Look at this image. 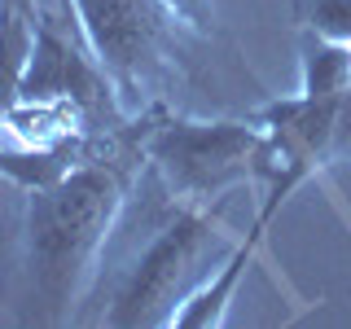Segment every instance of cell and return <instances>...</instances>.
I'll use <instances>...</instances> for the list:
<instances>
[{
	"instance_id": "6da1fadb",
	"label": "cell",
	"mask_w": 351,
	"mask_h": 329,
	"mask_svg": "<svg viewBox=\"0 0 351 329\" xmlns=\"http://www.w3.org/2000/svg\"><path fill=\"white\" fill-rule=\"evenodd\" d=\"M141 171L145 162L132 158H93L49 189L27 193V321L58 325L75 312L84 290L97 281L106 237L123 215L128 189Z\"/></svg>"
},
{
	"instance_id": "7a4b0ae2",
	"label": "cell",
	"mask_w": 351,
	"mask_h": 329,
	"mask_svg": "<svg viewBox=\"0 0 351 329\" xmlns=\"http://www.w3.org/2000/svg\"><path fill=\"white\" fill-rule=\"evenodd\" d=\"M259 123L184 119L162 101L145 106V162L180 206H219L228 189L255 180Z\"/></svg>"
},
{
	"instance_id": "3957f363",
	"label": "cell",
	"mask_w": 351,
	"mask_h": 329,
	"mask_svg": "<svg viewBox=\"0 0 351 329\" xmlns=\"http://www.w3.org/2000/svg\"><path fill=\"white\" fill-rule=\"evenodd\" d=\"M224 224L219 206H180L171 202L162 224L154 228L149 246L128 268L114 303L106 312V325L136 329V325H171V312L211 277L215 250H224Z\"/></svg>"
},
{
	"instance_id": "277c9868",
	"label": "cell",
	"mask_w": 351,
	"mask_h": 329,
	"mask_svg": "<svg viewBox=\"0 0 351 329\" xmlns=\"http://www.w3.org/2000/svg\"><path fill=\"white\" fill-rule=\"evenodd\" d=\"M75 9L123 106L132 114L154 106V97L171 80V58L180 53L184 22L162 0H75Z\"/></svg>"
},
{
	"instance_id": "5b68a950",
	"label": "cell",
	"mask_w": 351,
	"mask_h": 329,
	"mask_svg": "<svg viewBox=\"0 0 351 329\" xmlns=\"http://www.w3.org/2000/svg\"><path fill=\"white\" fill-rule=\"evenodd\" d=\"M263 233H268V219L255 215V224H250L246 241H237V246L228 250V259L219 263L211 277H206V281L189 294V299H184V303L171 312V329H215V325H224L228 299H233L237 281L246 277V268H250V259H255Z\"/></svg>"
},
{
	"instance_id": "8992f818",
	"label": "cell",
	"mask_w": 351,
	"mask_h": 329,
	"mask_svg": "<svg viewBox=\"0 0 351 329\" xmlns=\"http://www.w3.org/2000/svg\"><path fill=\"white\" fill-rule=\"evenodd\" d=\"M351 88V53L329 40L303 36V93L307 97H343Z\"/></svg>"
},
{
	"instance_id": "52a82bcc",
	"label": "cell",
	"mask_w": 351,
	"mask_h": 329,
	"mask_svg": "<svg viewBox=\"0 0 351 329\" xmlns=\"http://www.w3.org/2000/svg\"><path fill=\"white\" fill-rule=\"evenodd\" d=\"M31 40H36V18L0 9V114L18 101V84H22V71H27V58H31Z\"/></svg>"
},
{
	"instance_id": "ba28073f",
	"label": "cell",
	"mask_w": 351,
	"mask_h": 329,
	"mask_svg": "<svg viewBox=\"0 0 351 329\" xmlns=\"http://www.w3.org/2000/svg\"><path fill=\"white\" fill-rule=\"evenodd\" d=\"M294 22L303 36L329 40L351 53V0H294Z\"/></svg>"
},
{
	"instance_id": "9c48e42d",
	"label": "cell",
	"mask_w": 351,
	"mask_h": 329,
	"mask_svg": "<svg viewBox=\"0 0 351 329\" xmlns=\"http://www.w3.org/2000/svg\"><path fill=\"white\" fill-rule=\"evenodd\" d=\"M176 18L184 22L197 36H215V14H211V0H162Z\"/></svg>"
},
{
	"instance_id": "30bf717a",
	"label": "cell",
	"mask_w": 351,
	"mask_h": 329,
	"mask_svg": "<svg viewBox=\"0 0 351 329\" xmlns=\"http://www.w3.org/2000/svg\"><path fill=\"white\" fill-rule=\"evenodd\" d=\"M0 9H5V14H27V18H36L40 0H0Z\"/></svg>"
}]
</instances>
